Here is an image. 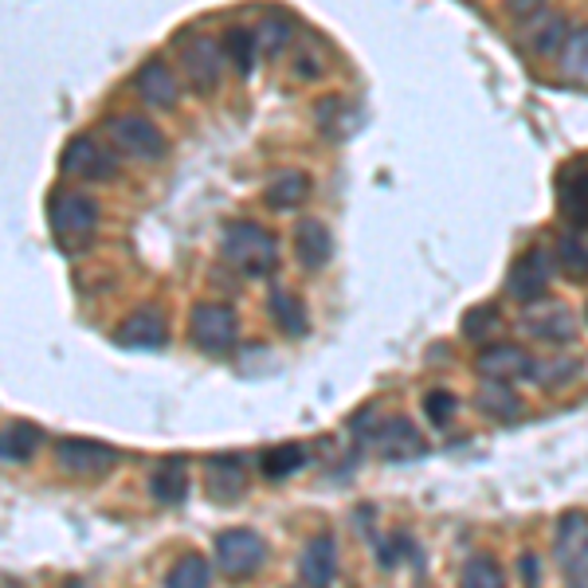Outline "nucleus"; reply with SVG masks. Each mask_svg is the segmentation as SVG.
Masks as SVG:
<instances>
[{"instance_id": "f257e3e1", "label": "nucleus", "mask_w": 588, "mask_h": 588, "mask_svg": "<svg viewBox=\"0 0 588 588\" xmlns=\"http://www.w3.org/2000/svg\"><path fill=\"white\" fill-rule=\"evenodd\" d=\"M220 255H224V263H232V268L243 271V275L263 279L279 268V240L268 232V228H259V224L236 220L224 228Z\"/></svg>"}, {"instance_id": "f03ea898", "label": "nucleus", "mask_w": 588, "mask_h": 588, "mask_svg": "<svg viewBox=\"0 0 588 588\" xmlns=\"http://www.w3.org/2000/svg\"><path fill=\"white\" fill-rule=\"evenodd\" d=\"M52 232L63 248H87L98 232V205L87 193H55L52 196Z\"/></svg>"}, {"instance_id": "7ed1b4c3", "label": "nucleus", "mask_w": 588, "mask_h": 588, "mask_svg": "<svg viewBox=\"0 0 588 588\" xmlns=\"http://www.w3.org/2000/svg\"><path fill=\"white\" fill-rule=\"evenodd\" d=\"M188 341L205 353H224L236 341V311L228 303H196L188 314Z\"/></svg>"}, {"instance_id": "20e7f679", "label": "nucleus", "mask_w": 588, "mask_h": 588, "mask_svg": "<svg viewBox=\"0 0 588 588\" xmlns=\"http://www.w3.org/2000/svg\"><path fill=\"white\" fill-rule=\"evenodd\" d=\"M107 134L118 150L130 153V157H138V161H161L165 150H170V145H165V134L142 115H115L107 122Z\"/></svg>"}, {"instance_id": "39448f33", "label": "nucleus", "mask_w": 588, "mask_h": 588, "mask_svg": "<svg viewBox=\"0 0 588 588\" xmlns=\"http://www.w3.org/2000/svg\"><path fill=\"white\" fill-rule=\"evenodd\" d=\"M181 72L196 95H213L224 79V47L213 36H193L181 44Z\"/></svg>"}, {"instance_id": "423d86ee", "label": "nucleus", "mask_w": 588, "mask_h": 588, "mask_svg": "<svg viewBox=\"0 0 588 588\" xmlns=\"http://www.w3.org/2000/svg\"><path fill=\"white\" fill-rule=\"evenodd\" d=\"M569 20L562 12H549V9H530L522 12L518 20V44L526 47L530 55H553V52H565L569 44Z\"/></svg>"}, {"instance_id": "0eeeda50", "label": "nucleus", "mask_w": 588, "mask_h": 588, "mask_svg": "<svg viewBox=\"0 0 588 588\" xmlns=\"http://www.w3.org/2000/svg\"><path fill=\"white\" fill-rule=\"evenodd\" d=\"M55 464H59L63 475H75V479H98L118 464V451L98 444V439H59Z\"/></svg>"}, {"instance_id": "6e6552de", "label": "nucleus", "mask_w": 588, "mask_h": 588, "mask_svg": "<svg viewBox=\"0 0 588 588\" xmlns=\"http://www.w3.org/2000/svg\"><path fill=\"white\" fill-rule=\"evenodd\" d=\"M549 275H553V259L545 248H530L526 255H518V263L507 275V294L514 303H537L549 291Z\"/></svg>"}, {"instance_id": "1a4fd4ad", "label": "nucleus", "mask_w": 588, "mask_h": 588, "mask_svg": "<svg viewBox=\"0 0 588 588\" xmlns=\"http://www.w3.org/2000/svg\"><path fill=\"white\" fill-rule=\"evenodd\" d=\"M59 170L79 181H110L118 173L115 153H107L95 138H72L59 153Z\"/></svg>"}, {"instance_id": "9d476101", "label": "nucleus", "mask_w": 588, "mask_h": 588, "mask_svg": "<svg viewBox=\"0 0 588 588\" xmlns=\"http://www.w3.org/2000/svg\"><path fill=\"white\" fill-rule=\"evenodd\" d=\"M553 557L565 573L573 577H585L588 573V514L569 510V514L557 522V537H553Z\"/></svg>"}, {"instance_id": "9b49d317", "label": "nucleus", "mask_w": 588, "mask_h": 588, "mask_svg": "<svg viewBox=\"0 0 588 588\" xmlns=\"http://www.w3.org/2000/svg\"><path fill=\"white\" fill-rule=\"evenodd\" d=\"M263 553H268V545H263L259 534H251V530H224V534L216 537V562H220V569L228 573V577H248V573H255L259 562H263Z\"/></svg>"}, {"instance_id": "f8f14e48", "label": "nucleus", "mask_w": 588, "mask_h": 588, "mask_svg": "<svg viewBox=\"0 0 588 588\" xmlns=\"http://www.w3.org/2000/svg\"><path fill=\"white\" fill-rule=\"evenodd\" d=\"M475 369H479L487 381L507 384V381H514V377H534V357H530L526 349L502 341V346L482 349V353L475 357Z\"/></svg>"}, {"instance_id": "ddd939ff", "label": "nucleus", "mask_w": 588, "mask_h": 588, "mask_svg": "<svg viewBox=\"0 0 588 588\" xmlns=\"http://www.w3.org/2000/svg\"><path fill=\"white\" fill-rule=\"evenodd\" d=\"M298 577L306 588H330L338 580V545L330 534H318L306 542L303 557H298Z\"/></svg>"}, {"instance_id": "4468645a", "label": "nucleus", "mask_w": 588, "mask_h": 588, "mask_svg": "<svg viewBox=\"0 0 588 588\" xmlns=\"http://www.w3.org/2000/svg\"><path fill=\"white\" fill-rule=\"evenodd\" d=\"M294 255L306 271H322L334 259V236L322 220H298L294 224Z\"/></svg>"}, {"instance_id": "2eb2a0df", "label": "nucleus", "mask_w": 588, "mask_h": 588, "mask_svg": "<svg viewBox=\"0 0 588 588\" xmlns=\"http://www.w3.org/2000/svg\"><path fill=\"white\" fill-rule=\"evenodd\" d=\"M115 338H118V346H126V349H161L165 338H170V326H165L161 311L145 306V311H134L118 326Z\"/></svg>"}, {"instance_id": "dca6fc26", "label": "nucleus", "mask_w": 588, "mask_h": 588, "mask_svg": "<svg viewBox=\"0 0 588 588\" xmlns=\"http://www.w3.org/2000/svg\"><path fill=\"white\" fill-rule=\"evenodd\" d=\"M134 87H138V95H142L145 102H150V107H161V110L177 107V98H181L177 75H173V72H170V63L157 59V55L142 63V72H138Z\"/></svg>"}, {"instance_id": "f3484780", "label": "nucleus", "mask_w": 588, "mask_h": 588, "mask_svg": "<svg viewBox=\"0 0 588 588\" xmlns=\"http://www.w3.org/2000/svg\"><path fill=\"white\" fill-rule=\"evenodd\" d=\"M369 439L377 444V451L384 455V459H409V455H420L424 451V439H420V432L412 428L404 416H392V420H381L373 432H369Z\"/></svg>"}, {"instance_id": "a211bd4d", "label": "nucleus", "mask_w": 588, "mask_h": 588, "mask_svg": "<svg viewBox=\"0 0 588 588\" xmlns=\"http://www.w3.org/2000/svg\"><path fill=\"white\" fill-rule=\"evenodd\" d=\"M522 326H526V334H534L537 341H549V346L573 341V334H577V318H573V311L562 303H549V306H542V311H530L526 318H522Z\"/></svg>"}, {"instance_id": "6ab92c4d", "label": "nucleus", "mask_w": 588, "mask_h": 588, "mask_svg": "<svg viewBox=\"0 0 588 588\" xmlns=\"http://www.w3.org/2000/svg\"><path fill=\"white\" fill-rule=\"evenodd\" d=\"M557 205L573 228H588V165H569L557 177Z\"/></svg>"}, {"instance_id": "aec40b11", "label": "nucleus", "mask_w": 588, "mask_h": 588, "mask_svg": "<svg viewBox=\"0 0 588 588\" xmlns=\"http://www.w3.org/2000/svg\"><path fill=\"white\" fill-rule=\"evenodd\" d=\"M205 482H208V494L216 502H232L236 494H243V464L236 455H213L205 464Z\"/></svg>"}, {"instance_id": "412c9836", "label": "nucleus", "mask_w": 588, "mask_h": 588, "mask_svg": "<svg viewBox=\"0 0 588 588\" xmlns=\"http://www.w3.org/2000/svg\"><path fill=\"white\" fill-rule=\"evenodd\" d=\"M271 318H275V326L286 338H303L306 334V306L286 286H271Z\"/></svg>"}, {"instance_id": "4be33fe9", "label": "nucleus", "mask_w": 588, "mask_h": 588, "mask_svg": "<svg viewBox=\"0 0 588 588\" xmlns=\"http://www.w3.org/2000/svg\"><path fill=\"white\" fill-rule=\"evenodd\" d=\"M40 444H44V432L36 424L17 420V424L4 428V464H28L40 451Z\"/></svg>"}, {"instance_id": "5701e85b", "label": "nucleus", "mask_w": 588, "mask_h": 588, "mask_svg": "<svg viewBox=\"0 0 588 588\" xmlns=\"http://www.w3.org/2000/svg\"><path fill=\"white\" fill-rule=\"evenodd\" d=\"M306 188H311V181H306L303 173H279V177L268 185V193H263V200H268L275 213H286V208L303 205Z\"/></svg>"}, {"instance_id": "b1692460", "label": "nucleus", "mask_w": 588, "mask_h": 588, "mask_svg": "<svg viewBox=\"0 0 588 588\" xmlns=\"http://www.w3.org/2000/svg\"><path fill=\"white\" fill-rule=\"evenodd\" d=\"M150 494L161 502V507H181L188 494V475L181 464H165L157 475L150 479Z\"/></svg>"}, {"instance_id": "393cba45", "label": "nucleus", "mask_w": 588, "mask_h": 588, "mask_svg": "<svg viewBox=\"0 0 588 588\" xmlns=\"http://www.w3.org/2000/svg\"><path fill=\"white\" fill-rule=\"evenodd\" d=\"M303 464H306L303 444H279L259 459V467H263L268 479H291V475H298V467Z\"/></svg>"}, {"instance_id": "a878e982", "label": "nucleus", "mask_w": 588, "mask_h": 588, "mask_svg": "<svg viewBox=\"0 0 588 588\" xmlns=\"http://www.w3.org/2000/svg\"><path fill=\"white\" fill-rule=\"evenodd\" d=\"M557 268L569 283H585L588 279V243H580L577 236H562L557 240Z\"/></svg>"}, {"instance_id": "bb28decb", "label": "nucleus", "mask_w": 588, "mask_h": 588, "mask_svg": "<svg viewBox=\"0 0 588 588\" xmlns=\"http://www.w3.org/2000/svg\"><path fill=\"white\" fill-rule=\"evenodd\" d=\"M208 585H213V569H208V562L200 553H185L173 565L170 580H165V588H208Z\"/></svg>"}, {"instance_id": "cd10ccee", "label": "nucleus", "mask_w": 588, "mask_h": 588, "mask_svg": "<svg viewBox=\"0 0 588 588\" xmlns=\"http://www.w3.org/2000/svg\"><path fill=\"white\" fill-rule=\"evenodd\" d=\"M255 47H259V36L248 32V28H232L228 40H224V52H228V59L236 63V72H240L243 79L255 72Z\"/></svg>"}, {"instance_id": "c85d7f7f", "label": "nucleus", "mask_w": 588, "mask_h": 588, "mask_svg": "<svg viewBox=\"0 0 588 588\" xmlns=\"http://www.w3.org/2000/svg\"><path fill=\"white\" fill-rule=\"evenodd\" d=\"M294 36H298V28H294V20L283 17V12H271V17L263 20V28H259V44L268 47V55L283 52Z\"/></svg>"}, {"instance_id": "c756f323", "label": "nucleus", "mask_w": 588, "mask_h": 588, "mask_svg": "<svg viewBox=\"0 0 588 588\" xmlns=\"http://www.w3.org/2000/svg\"><path fill=\"white\" fill-rule=\"evenodd\" d=\"M562 75L565 79H588V28L573 32L562 52Z\"/></svg>"}, {"instance_id": "7c9ffc66", "label": "nucleus", "mask_w": 588, "mask_h": 588, "mask_svg": "<svg viewBox=\"0 0 588 588\" xmlns=\"http://www.w3.org/2000/svg\"><path fill=\"white\" fill-rule=\"evenodd\" d=\"M464 588H507V577L494 557H471L464 569Z\"/></svg>"}, {"instance_id": "2f4dec72", "label": "nucleus", "mask_w": 588, "mask_h": 588, "mask_svg": "<svg viewBox=\"0 0 588 588\" xmlns=\"http://www.w3.org/2000/svg\"><path fill=\"white\" fill-rule=\"evenodd\" d=\"M494 330H499V311H494V306H475V311H467L464 334L471 341H482L487 334H494Z\"/></svg>"}, {"instance_id": "473e14b6", "label": "nucleus", "mask_w": 588, "mask_h": 588, "mask_svg": "<svg viewBox=\"0 0 588 588\" xmlns=\"http://www.w3.org/2000/svg\"><path fill=\"white\" fill-rule=\"evenodd\" d=\"M424 412H428V420L436 424V428H444L447 420L459 412V401H455V392L447 389H432L428 396H424Z\"/></svg>"}, {"instance_id": "72a5a7b5", "label": "nucleus", "mask_w": 588, "mask_h": 588, "mask_svg": "<svg viewBox=\"0 0 588 588\" xmlns=\"http://www.w3.org/2000/svg\"><path fill=\"white\" fill-rule=\"evenodd\" d=\"M479 404L487 412H502V416H514V412H522V401H518V396H510L507 384H494V381H487V389L479 392Z\"/></svg>"}, {"instance_id": "f704fd0d", "label": "nucleus", "mask_w": 588, "mask_h": 588, "mask_svg": "<svg viewBox=\"0 0 588 588\" xmlns=\"http://www.w3.org/2000/svg\"><path fill=\"white\" fill-rule=\"evenodd\" d=\"M569 588H588V573H585V577H573Z\"/></svg>"}, {"instance_id": "c9c22d12", "label": "nucleus", "mask_w": 588, "mask_h": 588, "mask_svg": "<svg viewBox=\"0 0 588 588\" xmlns=\"http://www.w3.org/2000/svg\"><path fill=\"white\" fill-rule=\"evenodd\" d=\"M63 588H83V585H79V580L72 577V580H63Z\"/></svg>"}]
</instances>
